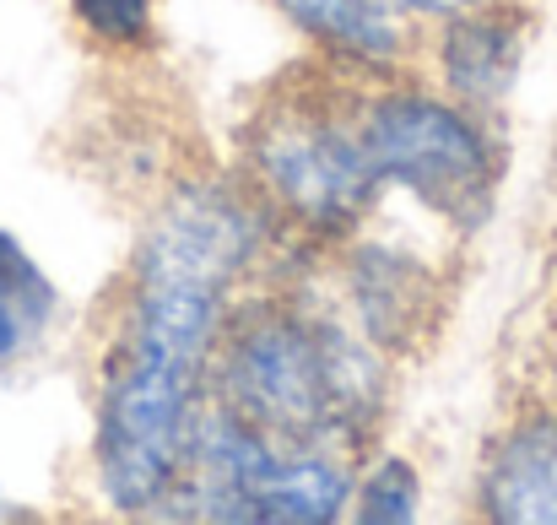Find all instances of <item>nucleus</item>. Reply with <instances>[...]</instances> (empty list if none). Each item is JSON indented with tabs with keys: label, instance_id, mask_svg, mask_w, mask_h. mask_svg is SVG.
Listing matches in <instances>:
<instances>
[{
	"label": "nucleus",
	"instance_id": "9",
	"mask_svg": "<svg viewBox=\"0 0 557 525\" xmlns=\"http://www.w3.org/2000/svg\"><path fill=\"white\" fill-rule=\"evenodd\" d=\"M417 499H422V483L406 461H379V472L363 488V504H358V521H379V525H400L417 515Z\"/></svg>",
	"mask_w": 557,
	"mask_h": 525
},
{
	"label": "nucleus",
	"instance_id": "2",
	"mask_svg": "<svg viewBox=\"0 0 557 525\" xmlns=\"http://www.w3.org/2000/svg\"><path fill=\"white\" fill-rule=\"evenodd\" d=\"M211 363V401L276 444L347 450L379 412L373 357L331 320L298 309L222 320Z\"/></svg>",
	"mask_w": 557,
	"mask_h": 525
},
{
	"label": "nucleus",
	"instance_id": "10",
	"mask_svg": "<svg viewBox=\"0 0 557 525\" xmlns=\"http://www.w3.org/2000/svg\"><path fill=\"white\" fill-rule=\"evenodd\" d=\"M71 5L98 38H114V44L141 38L147 33V11H152V0H71Z\"/></svg>",
	"mask_w": 557,
	"mask_h": 525
},
{
	"label": "nucleus",
	"instance_id": "11",
	"mask_svg": "<svg viewBox=\"0 0 557 525\" xmlns=\"http://www.w3.org/2000/svg\"><path fill=\"white\" fill-rule=\"evenodd\" d=\"M384 5L389 16L395 11H428V16H460V11H476V5H493V0H373Z\"/></svg>",
	"mask_w": 557,
	"mask_h": 525
},
{
	"label": "nucleus",
	"instance_id": "6",
	"mask_svg": "<svg viewBox=\"0 0 557 525\" xmlns=\"http://www.w3.org/2000/svg\"><path fill=\"white\" fill-rule=\"evenodd\" d=\"M515 65H520V27L515 16L504 11H460L449 22V38H444V76L449 87L466 98V103H498L504 87L515 82Z\"/></svg>",
	"mask_w": 557,
	"mask_h": 525
},
{
	"label": "nucleus",
	"instance_id": "1",
	"mask_svg": "<svg viewBox=\"0 0 557 525\" xmlns=\"http://www.w3.org/2000/svg\"><path fill=\"white\" fill-rule=\"evenodd\" d=\"M255 217L238 195L180 190L141 239L125 337L98 406V477L120 510H169L206 406V368L249 271Z\"/></svg>",
	"mask_w": 557,
	"mask_h": 525
},
{
	"label": "nucleus",
	"instance_id": "5",
	"mask_svg": "<svg viewBox=\"0 0 557 525\" xmlns=\"http://www.w3.org/2000/svg\"><path fill=\"white\" fill-rule=\"evenodd\" d=\"M493 521H557V417H536L504 439L482 483Z\"/></svg>",
	"mask_w": 557,
	"mask_h": 525
},
{
	"label": "nucleus",
	"instance_id": "7",
	"mask_svg": "<svg viewBox=\"0 0 557 525\" xmlns=\"http://www.w3.org/2000/svg\"><path fill=\"white\" fill-rule=\"evenodd\" d=\"M309 38H320L331 54L363 60V65H384L395 54V16L373 0H276Z\"/></svg>",
	"mask_w": 557,
	"mask_h": 525
},
{
	"label": "nucleus",
	"instance_id": "4",
	"mask_svg": "<svg viewBox=\"0 0 557 525\" xmlns=\"http://www.w3.org/2000/svg\"><path fill=\"white\" fill-rule=\"evenodd\" d=\"M249 158L265 195L320 233L347 228L379 195V174L369 163L358 120H336L325 109L293 103L265 114V125L249 142Z\"/></svg>",
	"mask_w": 557,
	"mask_h": 525
},
{
	"label": "nucleus",
	"instance_id": "3",
	"mask_svg": "<svg viewBox=\"0 0 557 525\" xmlns=\"http://www.w3.org/2000/svg\"><path fill=\"white\" fill-rule=\"evenodd\" d=\"M358 131L379 184L411 190L455 228H476L493 211L498 163L466 109L422 93H384L358 114Z\"/></svg>",
	"mask_w": 557,
	"mask_h": 525
},
{
	"label": "nucleus",
	"instance_id": "8",
	"mask_svg": "<svg viewBox=\"0 0 557 525\" xmlns=\"http://www.w3.org/2000/svg\"><path fill=\"white\" fill-rule=\"evenodd\" d=\"M49 309H54V293H49L44 271L11 233H0V363L22 357L44 337Z\"/></svg>",
	"mask_w": 557,
	"mask_h": 525
}]
</instances>
